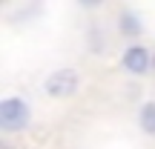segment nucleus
<instances>
[{"instance_id": "f257e3e1", "label": "nucleus", "mask_w": 155, "mask_h": 149, "mask_svg": "<svg viewBox=\"0 0 155 149\" xmlns=\"http://www.w3.org/2000/svg\"><path fill=\"white\" fill-rule=\"evenodd\" d=\"M0 126L6 132H17V129L29 126V103H23L20 98L0 100Z\"/></svg>"}, {"instance_id": "f03ea898", "label": "nucleus", "mask_w": 155, "mask_h": 149, "mask_svg": "<svg viewBox=\"0 0 155 149\" xmlns=\"http://www.w3.org/2000/svg\"><path fill=\"white\" fill-rule=\"evenodd\" d=\"M78 89V75L72 69H58L55 75L46 77V92L55 95V98H66V95H75Z\"/></svg>"}, {"instance_id": "7ed1b4c3", "label": "nucleus", "mask_w": 155, "mask_h": 149, "mask_svg": "<svg viewBox=\"0 0 155 149\" xmlns=\"http://www.w3.org/2000/svg\"><path fill=\"white\" fill-rule=\"evenodd\" d=\"M124 69L132 75H144L150 69V52L144 46H129L127 55H124Z\"/></svg>"}, {"instance_id": "20e7f679", "label": "nucleus", "mask_w": 155, "mask_h": 149, "mask_svg": "<svg viewBox=\"0 0 155 149\" xmlns=\"http://www.w3.org/2000/svg\"><path fill=\"white\" fill-rule=\"evenodd\" d=\"M138 121H141V126H144L147 135H155V103H144L141 106Z\"/></svg>"}, {"instance_id": "39448f33", "label": "nucleus", "mask_w": 155, "mask_h": 149, "mask_svg": "<svg viewBox=\"0 0 155 149\" xmlns=\"http://www.w3.org/2000/svg\"><path fill=\"white\" fill-rule=\"evenodd\" d=\"M124 32H127V34H132V32H141V23L135 20L132 15H124Z\"/></svg>"}]
</instances>
